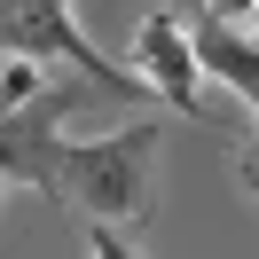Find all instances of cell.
<instances>
[{
    "mask_svg": "<svg viewBox=\"0 0 259 259\" xmlns=\"http://www.w3.org/2000/svg\"><path fill=\"white\" fill-rule=\"evenodd\" d=\"M181 39H189V55H196V79H220L228 95H243V110H251V95H259V48H251V32L204 16V8H181Z\"/></svg>",
    "mask_w": 259,
    "mask_h": 259,
    "instance_id": "obj_4",
    "label": "cell"
},
{
    "mask_svg": "<svg viewBox=\"0 0 259 259\" xmlns=\"http://www.w3.org/2000/svg\"><path fill=\"white\" fill-rule=\"evenodd\" d=\"M181 8H196V0H181ZM181 8H173V16H181Z\"/></svg>",
    "mask_w": 259,
    "mask_h": 259,
    "instance_id": "obj_7",
    "label": "cell"
},
{
    "mask_svg": "<svg viewBox=\"0 0 259 259\" xmlns=\"http://www.w3.org/2000/svg\"><path fill=\"white\" fill-rule=\"evenodd\" d=\"M0 55H24L39 71H87L95 87H118V95H149L134 71H118L110 55H95V39L71 24L63 0H0Z\"/></svg>",
    "mask_w": 259,
    "mask_h": 259,
    "instance_id": "obj_2",
    "label": "cell"
},
{
    "mask_svg": "<svg viewBox=\"0 0 259 259\" xmlns=\"http://www.w3.org/2000/svg\"><path fill=\"white\" fill-rule=\"evenodd\" d=\"M196 8H204V16H220V24H243V32H251V0H196Z\"/></svg>",
    "mask_w": 259,
    "mask_h": 259,
    "instance_id": "obj_6",
    "label": "cell"
},
{
    "mask_svg": "<svg viewBox=\"0 0 259 259\" xmlns=\"http://www.w3.org/2000/svg\"><path fill=\"white\" fill-rule=\"evenodd\" d=\"M134 79L149 87V95H165L181 118H196V55L189 39H181V16L173 8H157V16H142V32H134Z\"/></svg>",
    "mask_w": 259,
    "mask_h": 259,
    "instance_id": "obj_3",
    "label": "cell"
},
{
    "mask_svg": "<svg viewBox=\"0 0 259 259\" xmlns=\"http://www.w3.org/2000/svg\"><path fill=\"white\" fill-rule=\"evenodd\" d=\"M79 102L71 79H39L24 102L0 110V181H24L48 204L79 212L102 228H142L157 204V149L165 126H126V134H87L71 142L63 118Z\"/></svg>",
    "mask_w": 259,
    "mask_h": 259,
    "instance_id": "obj_1",
    "label": "cell"
},
{
    "mask_svg": "<svg viewBox=\"0 0 259 259\" xmlns=\"http://www.w3.org/2000/svg\"><path fill=\"white\" fill-rule=\"evenodd\" d=\"M87 251H95V259H142L126 243V228H102V220H87Z\"/></svg>",
    "mask_w": 259,
    "mask_h": 259,
    "instance_id": "obj_5",
    "label": "cell"
}]
</instances>
